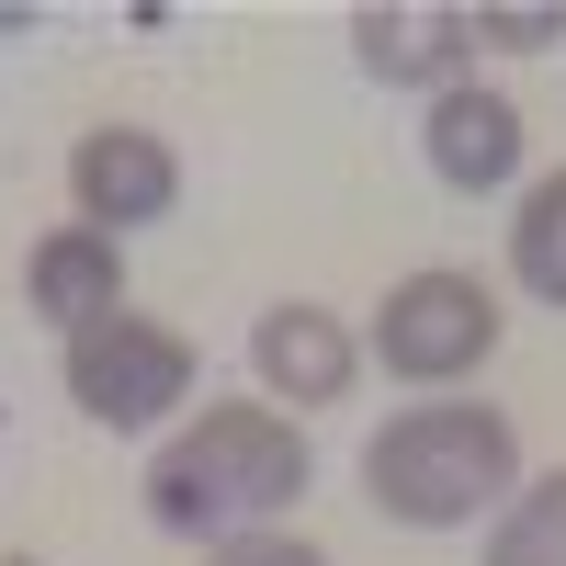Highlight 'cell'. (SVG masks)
I'll use <instances>...</instances> for the list:
<instances>
[{"label": "cell", "instance_id": "cell-1", "mask_svg": "<svg viewBox=\"0 0 566 566\" xmlns=\"http://www.w3.org/2000/svg\"><path fill=\"white\" fill-rule=\"evenodd\" d=\"M306 476L317 453L272 397H216L148 453V522L181 544H239V533H272L306 499Z\"/></svg>", "mask_w": 566, "mask_h": 566}, {"label": "cell", "instance_id": "cell-2", "mask_svg": "<svg viewBox=\"0 0 566 566\" xmlns=\"http://www.w3.org/2000/svg\"><path fill=\"white\" fill-rule=\"evenodd\" d=\"M522 488V431L488 397H408L397 419H374L363 442V499L397 533H464L499 522Z\"/></svg>", "mask_w": 566, "mask_h": 566}, {"label": "cell", "instance_id": "cell-3", "mask_svg": "<svg viewBox=\"0 0 566 566\" xmlns=\"http://www.w3.org/2000/svg\"><path fill=\"white\" fill-rule=\"evenodd\" d=\"M57 386H69V408L91 431H170L181 397H193V340L136 317V306H114V317H91V328L57 340Z\"/></svg>", "mask_w": 566, "mask_h": 566}, {"label": "cell", "instance_id": "cell-4", "mask_svg": "<svg viewBox=\"0 0 566 566\" xmlns=\"http://www.w3.org/2000/svg\"><path fill=\"white\" fill-rule=\"evenodd\" d=\"M374 374H397V386H464L488 352H499V295L476 272H453V261H431V272H397L386 283V306H374Z\"/></svg>", "mask_w": 566, "mask_h": 566}, {"label": "cell", "instance_id": "cell-5", "mask_svg": "<svg viewBox=\"0 0 566 566\" xmlns=\"http://www.w3.org/2000/svg\"><path fill=\"white\" fill-rule=\"evenodd\" d=\"M352 34V69L374 91H453L476 80V23H464V0H363V12L340 23Z\"/></svg>", "mask_w": 566, "mask_h": 566}, {"label": "cell", "instance_id": "cell-6", "mask_svg": "<svg viewBox=\"0 0 566 566\" xmlns=\"http://www.w3.org/2000/svg\"><path fill=\"white\" fill-rule=\"evenodd\" d=\"M69 205L80 227H103V239H136V227H159L181 205V159L159 125H80L69 148Z\"/></svg>", "mask_w": 566, "mask_h": 566}, {"label": "cell", "instance_id": "cell-7", "mask_svg": "<svg viewBox=\"0 0 566 566\" xmlns=\"http://www.w3.org/2000/svg\"><path fill=\"white\" fill-rule=\"evenodd\" d=\"M250 374H261V397H283V419L340 408L352 374H363V328L340 306H317V295H283V306L250 317Z\"/></svg>", "mask_w": 566, "mask_h": 566}, {"label": "cell", "instance_id": "cell-8", "mask_svg": "<svg viewBox=\"0 0 566 566\" xmlns=\"http://www.w3.org/2000/svg\"><path fill=\"white\" fill-rule=\"evenodd\" d=\"M522 148H533V125L488 80H453V91L419 103V159H431L442 193H510V181H522Z\"/></svg>", "mask_w": 566, "mask_h": 566}, {"label": "cell", "instance_id": "cell-9", "mask_svg": "<svg viewBox=\"0 0 566 566\" xmlns=\"http://www.w3.org/2000/svg\"><path fill=\"white\" fill-rule=\"evenodd\" d=\"M23 306L57 328V340L91 328V317H114L125 306V239H103V227H80V216L45 227V239L23 250Z\"/></svg>", "mask_w": 566, "mask_h": 566}, {"label": "cell", "instance_id": "cell-10", "mask_svg": "<svg viewBox=\"0 0 566 566\" xmlns=\"http://www.w3.org/2000/svg\"><path fill=\"white\" fill-rule=\"evenodd\" d=\"M510 283L566 317V170H544L522 193V216H510Z\"/></svg>", "mask_w": 566, "mask_h": 566}, {"label": "cell", "instance_id": "cell-11", "mask_svg": "<svg viewBox=\"0 0 566 566\" xmlns=\"http://www.w3.org/2000/svg\"><path fill=\"white\" fill-rule=\"evenodd\" d=\"M476 566H566V464L533 488H510V510L488 522V555Z\"/></svg>", "mask_w": 566, "mask_h": 566}, {"label": "cell", "instance_id": "cell-12", "mask_svg": "<svg viewBox=\"0 0 566 566\" xmlns=\"http://www.w3.org/2000/svg\"><path fill=\"white\" fill-rule=\"evenodd\" d=\"M464 23H476V45H499V57H544V45H566L555 0H464Z\"/></svg>", "mask_w": 566, "mask_h": 566}, {"label": "cell", "instance_id": "cell-13", "mask_svg": "<svg viewBox=\"0 0 566 566\" xmlns=\"http://www.w3.org/2000/svg\"><path fill=\"white\" fill-rule=\"evenodd\" d=\"M205 566H328V555H317L306 533L272 522V533H239V544H205Z\"/></svg>", "mask_w": 566, "mask_h": 566}, {"label": "cell", "instance_id": "cell-14", "mask_svg": "<svg viewBox=\"0 0 566 566\" xmlns=\"http://www.w3.org/2000/svg\"><path fill=\"white\" fill-rule=\"evenodd\" d=\"M0 566H34V555H0Z\"/></svg>", "mask_w": 566, "mask_h": 566}]
</instances>
